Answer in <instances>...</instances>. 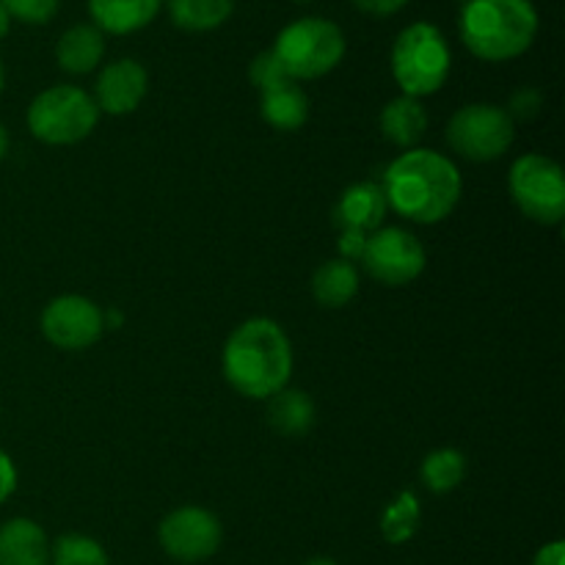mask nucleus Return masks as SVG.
Listing matches in <instances>:
<instances>
[{
	"label": "nucleus",
	"mask_w": 565,
	"mask_h": 565,
	"mask_svg": "<svg viewBox=\"0 0 565 565\" xmlns=\"http://www.w3.org/2000/svg\"><path fill=\"white\" fill-rule=\"evenodd\" d=\"M390 66L403 97H430L450 77V42L434 22H412L397 33L390 53Z\"/></svg>",
	"instance_id": "4"
},
{
	"label": "nucleus",
	"mask_w": 565,
	"mask_h": 565,
	"mask_svg": "<svg viewBox=\"0 0 565 565\" xmlns=\"http://www.w3.org/2000/svg\"><path fill=\"white\" fill-rule=\"evenodd\" d=\"M160 550L177 563H204L221 550L224 541V527H221L218 516L207 508L199 505H182L163 516L158 527Z\"/></svg>",
	"instance_id": "10"
},
{
	"label": "nucleus",
	"mask_w": 565,
	"mask_h": 565,
	"mask_svg": "<svg viewBox=\"0 0 565 565\" xmlns=\"http://www.w3.org/2000/svg\"><path fill=\"white\" fill-rule=\"evenodd\" d=\"M259 114L274 130L296 132L307 125L309 119V97L296 81L276 86L270 92H263L259 99Z\"/></svg>",
	"instance_id": "19"
},
{
	"label": "nucleus",
	"mask_w": 565,
	"mask_h": 565,
	"mask_svg": "<svg viewBox=\"0 0 565 565\" xmlns=\"http://www.w3.org/2000/svg\"><path fill=\"white\" fill-rule=\"evenodd\" d=\"M0 565H50V541L33 519L17 516L0 527Z\"/></svg>",
	"instance_id": "16"
},
{
	"label": "nucleus",
	"mask_w": 565,
	"mask_h": 565,
	"mask_svg": "<svg viewBox=\"0 0 565 565\" xmlns=\"http://www.w3.org/2000/svg\"><path fill=\"white\" fill-rule=\"evenodd\" d=\"M149 92L147 66L136 58H119L103 66L94 86V103L103 114L127 116L143 103Z\"/></svg>",
	"instance_id": "12"
},
{
	"label": "nucleus",
	"mask_w": 565,
	"mask_h": 565,
	"mask_svg": "<svg viewBox=\"0 0 565 565\" xmlns=\"http://www.w3.org/2000/svg\"><path fill=\"white\" fill-rule=\"evenodd\" d=\"M381 136L390 143L401 149H414L419 138L428 130V110L419 99L414 97H397L392 103L384 105L379 116Z\"/></svg>",
	"instance_id": "17"
},
{
	"label": "nucleus",
	"mask_w": 565,
	"mask_h": 565,
	"mask_svg": "<svg viewBox=\"0 0 565 565\" xmlns=\"http://www.w3.org/2000/svg\"><path fill=\"white\" fill-rule=\"evenodd\" d=\"M367 232H359V230H340V237H337V252H340L342 259L348 263H359L367 248Z\"/></svg>",
	"instance_id": "28"
},
{
	"label": "nucleus",
	"mask_w": 565,
	"mask_h": 565,
	"mask_svg": "<svg viewBox=\"0 0 565 565\" xmlns=\"http://www.w3.org/2000/svg\"><path fill=\"white\" fill-rule=\"evenodd\" d=\"M541 105H544V97H541L539 88H519V92L511 97V103H508L505 114L511 116L513 121L516 119L527 121L539 114Z\"/></svg>",
	"instance_id": "27"
},
{
	"label": "nucleus",
	"mask_w": 565,
	"mask_h": 565,
	"mask_svg": "<svg viewBox=\"0 0 565 565\" xmlns=\"http://www.w3.org/2000/svg\"><path fill=\"white\" fill-rule=\"evenodd\" d=\"M163 0H88L92 25L110 36H130L152 25Z\"/></svg>",
	"instance_id": "14"
},
{
	"label": "nucleus",
	"mask_w": 565,
	"mask_h": 565,
	"mask_svg": "<svg viewBox=\"0 0 565 565\" xmlns=\"http://www.w3.org/2000/svg\"><path fill=\"white\" fill-rule=\"evenodd\" d=\"M359 270L348 259L334 257L320 265L312 276V296L323 309H342L356 298Z\"/></svg>",
	"instance_id": "20"
},
{
	"label": "nucleus",
	"mask_w": 565,
	"mask_h": 565,
	"mask_svg": "<svg viewBox=\"0 0 565 565\" xmlns=\"http://www.w3.org/2000/svg\"><path fill=\"white\" fill-rule=\"evenodd\" d=\"M292 3H315V0H292Z\"/></svg>",
	"instance_id": "36"
},
{
	"label": "nucleus",
	"mask_w": 565,
	"mask_h": 565,
	"mask_svg": "<svg viewBox=\"0 0 565 565\" xmlns=\"http://www.w3.org/2000/svg\"><path fill=\"white\" fill-rule=\"evenodd\" d=\"M516 138V121L505 114V108L491 103L463 105L447 121V143L456 154L472 163H491L500 160Z\"/></svg>",
	"instance_id": "8"
},
{
	"label": "nucleus",
	"mask_w": 565,
	"mask_h": 565,
	"mask_svg": "<svg viewBox=\"0 0 565 565\" xmlns=\"http://www.w3.org/2000/svg\"><path fill=\"white\" fill-rule=\"evenodd\" d=\"M248 81H252V86L263 94L270 92V88L290 83V75L285 72L281 61L276 58L274 50H263V53L254 55L252 64H248Z\"/></svg>",
	"instance_id": "25"
},
{
	"label": "nucleus",
	"mask_w": 565,
	"mask_h": 565,
	"mask_svg": "<svg viewBox=\"0 0 565 565\" xmlns=\"http://www.w3.org/2000/svg\"><path fill=\"white\" fill-rule=\"evenodd\" d=\"M270 50L281 61L290 81H318L342 64L348 39L334 20L301 17L281 28Z\"/></svg>",
	"instance_id": "5"
},
{
	"label": "nucleus",
	"mask_w": 565,
	"mask_h": 565,
	"mask_svg": "<svg viewBox=\"0 0 565 565\" xmlns=\"http://www.w3.org/2000/svg\"><path fill=\"white\" fill-rule=\"evenodd\" d=\"M42 334L61 351H86L103 337L105 312L86 296H58L44 307Z\"/></svg>",
	"instance_id": "11"
},
{
	"label": "nucleus",
	"mask_w": 565,
	"mask_h": 565,
	"mask_svg": "<svg viewBox=\"0 0 565 565\" xmlns=\"http://www.w3.org/2000/svg\"><path fill=\"white\" fill-rule=\"evenodd\" d=\"M9 31H11V17L9 11H6V6L0 3V39L9 36Z\"/></svg>",
	"instance_id": "32"
},
{
	"label": "nucleus",
	"mask_w": 565,
	"mask_h": 565,
	"mask_svg": "<svg viewBox=\"0 0 565 565\" xmlns=\"http://www.w3.org/2000/svg\"><path fill=\"white\" fill-rule=\"evenodd\" d=\"M419 478L430 494H450L467 478V456L456 447H439L425 456Z\"/></svg>",
	"instance_id": "23"
},
{
	"label": "nucleus",
	"mask_w": 565,
	"mask_h": 565,
	"mask_svg": "<svg viewBox=\"0 0 565 565\" xmlns=\"http://www.w3.org/2000/svg\"><path fill=\"white\" fill-rule=\"evenodd\" d=\"M3 86H6V70H3V61H0V94H3Z\"/></svg>",
	"instance_id": "35"
},
{
	"label": "nucleus",
	"mask_w": 565,
	"mask_h": 565,
	"mask_svg": "<svg viewBox=\"0 0 565 565\" xmlns=\"http://www.w3.org/2000/svg\"><path fill=\"white\" fill-rule=\"evenodd\" d=\"M533 565H565V544L563 541H550L535 552Z\"/></svg>",
	"instance_id": "31"
},
{
	"label": "nucleus",
	"mask_w": 565,
	"mask_h": 565,
	"mask_svg": "<svg viewBox=\"0 0 565 565\" xmlns=\"http://www.w3.org/2000/svg\"><path fill=\"white\" fill-rule=\"evenodd\" d=\"M541 17L533 0H463L458 36L480 61L505 64L533 47Z\"/></svg>",
	"instance_id": "3"
},
{
	"label": "nucleus",
	"mask_w": 565,
	"mask_h": 565,
	"mask_svg": "<svg viewBox=\"0 0 565 565\" xmlns=\"http://www.w3.org/2000/svg\"><path fill=\"white\" fill-rule=\"evenodd\" d=\"M508 191L524 218L541 226H557L565 218V177L557 160L527 152L513 160Z\"/></svg>",
	"instance_id": "7"
},
{
	"label": "nucleus",
	"mask_w": 565,
	"mask_h": 565,
	"mask_svg": "<svg viewBox=\"0 0 565 565\" xmlns=\"http://www.w3.org/2000/svg\"><path fill=\"white\" fill-rule=\"evenodd\" d=\"M28 130L33 138L53 147H70V143L86 141L99 121V108L88 92L81 86L44 88L28 105Z\"/></svg>",
	"instance_id": "6"
},
{
	"label": "nucleus",
	"mask_w": 565,
	"mask_h": 565,
	"mask_svg": "<svg viewBox=\"0 0 565 565\" xmlns=\"http://www.w3.org/2000/svg\"><path fill=\"white\" fill-rule=\"evenodd\" d=\"M221 370L237 395L248 401H268L290 384V337L270 318L246 320L226 340Z\"/></svg>",
	"instance_id": "2"
},
{
	"label": "nucleus",
	"mask_w": 565,
	"mask_h": 565,
	"mask_svg": "<svg viewBox=\"0 0 565 565\" xmlns=\"http://www.w3.org/2000/svg\"><path fill=\"white\" fill-rule=\"evenodd\" d=\"M351 3L356 6L362 14L379 17V20H384V17L401 14V11L408 6V0H351Z\"/></svg>",
	"instance_id": "29"
},
{
	"label": "nucleus",
	"mask_w": 565,
	"mask_h": 565,
	"mask_svg": "<svg viewBox=\"0 0 565 565\" xmlns=\"http://www.w3.org/2000/svg\"><path fill=\"white\" fill-rule=\"evenodd\" d=\"M419 524H423V505L412 489L397 491L395 500L381 513V535L392 546L408 544L419 533Z\"/></svg>",
	"instance_id": "22"
},
{
	"label": "nucleus",
	"mask_w": 565,
	"mask_h": 565,
	"mask_svg": "<svg viewBox=\"0 0 565 565\" xmlns=\"http://www.w3.org/2000/svg\"><path fill=\"white\" fill-rule=\"evenodd\" d=\"M386 210H390V204H386L379 182H353L337 199L334 224L337 230H359L373 235L384 224Z\"/></svg>",
	"instance_id": "13"
},
{
	"label": "nucleus",
	"mask_w": 565,
	"mask_h": 565,
	"mask_svg": "<svg viewBox=\"0 0 565 565\" xmlns=\"http://www.w3.org/2000/svg\"><path fill=\"white\" fill-rule=\"evenodd\" d=\"M268 425L285 439H301L315 425V401L303 390H281L268 397Z\"/></svg>",
	"instance_id": "18"
},
{
	"label": "nucleus",
	"mask_w": 565,
	"mask_h": 565,
	"mask_svg": "<svg viewBox=\"0 0 565 565\" xmlns=\"http://www.w3.org/2000/svg\"><path fill=\"white\" fill-rule=\"evenodd\" d=\"M6 152H9V132H6V127L0 125V160L6 158Z\"/></svg>",
	"instance_id": "33"
},
{
	"label": "nucleus",
	"mask_w": 565,
	"mask_h": 565,
	"mask_svg": "<svg viewBox=\"0 0 565 565\" xmlns=\"http://www.w3.org/2000/svg\"><path fill=\"white\" fill-rule=\"evenodd\" d=\"M50 565H110L108 552L92 535L66 533L50 544Z\"/></svg>",
	"instance_id": "24"
},
{
	"label": "nucleus",
	"mask_w": 565,
	"mask_h": 565,
	"mask_svg": "<svg viewBox=\"0 0 565 565\" xmlns=\"http://www.w3.org/2000/svg\"><path fill=\"white\" fill-rule=\"evenodd\" d=\"M163 6L169 20L188 33L218 31L235 14V0H163Z\"/></svg>",
	"instance_id": "21"
},
{
	"label": "nucleus",
	"mask_w": 565,
	"mask_h": 565,
	"mask_svg": "<svg viewBox=\"0 0 565 565\" xmlns=\"http://www.w3.org/2000/svg\"><path fill=\"white\" fill-rule=\"evenodd\" d=\"M17 489V467L3 450H0V505L14 494Z\"/></svg>",
	"instance_id": "30"
},
{
	"label": "nucleus",
	"mask_w": 565,
	"mask_h": 565,
	"mask_svg": "<svg viewBox=\"0 0 565 565\" xmlns=\"http://www.w3.org/2000/svg\"><path fill=\"white\" fill-rule=\"evenodd\" d=\"M105 58V33L92 22H77L61 33L55 61L66 75H88Z\"/></svg>",
	"instance_id": "15"
},
{
	"label": "nucleus",
	"mask_w": 565,
	"mask_h": 565,
	"mask_svg": "<svg viewBox=\"0 0 565 565\" xmlns=\"http://www.w3.org/2000/svg\"><path fill=\"white\" fill-rule=\"evenodd\" d=\"M9 11L11 22H22V25H47L55 14H58L61 0H0Z\"/></svg>",
	"instance_id": "26"
},
{
	"label": "nucleus",
	"mask_w": 565,
	"mask_h": 565,
	"mask_svg": "<svg viewBox=\"0 0 565 565\" xmlns=\"http://www.w3.org/2000/svg\"><path fill=\"white\" fill-rule=\"evenodd\" d=\"M359 263L384 287H406L423 276L428 257L412 232L403 226H384L367 237V248Z\"/></svg>",
	"instance_id": "9"
},
{
	"label": "nucleus",
	"mask_w": 565,
	"mask_h": 565,
	"mask_svg": "<svg viewBox=\"0 0 565 565\" xmlns=\"http://www.w3.org/2000/svg\"><path fill=\"white\" fill-rule=\"evenodd\" d=\"M307 565H340V563L331 561V557H312Z\"/></svg>",
	"instance_id": "34"
},
{
	"label": "nucleus",
	"mask_w": 565,
	"mask_h": 565,
	"mask_svg": "<svg viewBox=\"0 0 565 565\" xmlns=\"http://www.w3.org/2000/svg\"><path fill=\"white\" fill-rule=\"evenodd\" d=\"M386 204L414 224H439L450 218L463 193L458 166L434 149H408L392 160L379 182Z\"/></svg>",
	"instance_id": "1"
}]
</instances>
